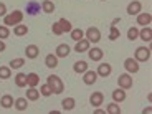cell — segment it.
I'll list each match as a JSON object with an SVG mask.
<instances>
[{
	"label": "cell",
	"mask_w": 152,
	"mask_h": 114,
	"mask_svg": "<svg viewBox=\"0 0 152 114\" xmlns=\"http://www.w3.org/2000/svg\"><path fill=\"white\" fill-rule=\"evenodd\" d=\"M40 94L45 96V98H48V96H51L53 93H51V89L48 88V84H43V86L40 88Z\"/></svg>",
	"instance_id": "d590c367"
},
{
	"label": "cell",
	"mask_w": 152,
	"mask_h": 114,
	"mask_svg": "<svg viewBox=\"0 0 152 114\" xmlns=\"http://www.w3.org/2000/svg\"><path fill=\"white\" fill-rule=\"evenodd\" d=\"M103 2H106V0H103Z\"/></svg>",
	"instance_id": "b9f144b4"
},
{
	"label": "cell",
	"mask_w": 152,
	"mask_h": 114,
	"mask_svg": "<svg viewBox=\"0 0 152 114\" xmlns=\"http://www.w3.org/2000/svg\"><path fill=\"white\" fill-rule=\"evenodd\" d=\"M75 104H76V101L73 98H66V99H63L61 106H63V109H65V111H71L73 107H75Z\"/></svg>",
	"instance_id": "f1b7e54d"
},
{
	"label": "cell",
	"mask_w": 152,
	"mask_h": 114,
	"mask_svg": "<svg viewBox=\"0 0 152 114\" xmlns=\"http://www.w3.org/2000/svg\"><path fill=\"white\" fill-rule=\"evenodd\" d=\"M124 68H126V71L129 73V75H134V73H137L139 71V63H137L134 58H126L124 60Z\"/></svg>",
	"instance_id": "8992f818"
},
{
	"label": "cell",
	"mask_w": 152,
	"mask_h": 114,
	"mask_svg": "<svg viewBox=\"0 0 152 114\" xmlns=\"http://www.w3.org/2000/svg\"><path fill=\"white\" fill-rule=\"evenodd\" d=\"M151 22H152L151 13H137V25H141V27H149Z\"/></svg>",
	"instance_id": "7c38bea8"
},
{
	"label": "cell",
	"mask_w": 152,
	"mask_h": 114,
	"mask_svg": "<svg viewBox=\"0 0 152 114\" xmlns=\"http://www.w3.org/2000/svg\"><path fill=\"white\" fill-rule=\"evenodd\" d=\"M83 81H84V84H88V86L94 84L96 81H98V73L91 71V69H86V71L83 73Z\"/></svg>",
	"instance_id": "52a82bcc"
},
{
	"label": "cell",
	"mask_w": 152,
	"mask_h": 114,
	"mask_svg": "<svg viewBox=\"0 0 152 114\" xmlns=\"http://www.w3.org/2000/svg\"><path fill=\"white\" fill-rule=\"evenodd\" d=\"M139 37H141V40H144V42H151L152 40V30L151 27H144L141 31H139Z\"/></svg>",
	"instance_id": "7402d4cb"
},
{
	"label": "cell",
	"mask_w": 152,
	"mask_h": 114,
	"mask_svg": "<svg viewBox=\"0 0 152 114\" xmlns=\"http://www.w3.org/2000/svg\"><path fill=\"white\" fill-rule=\"evenodd\" d=\"M118 84H119V88H122V89H131V88H132V84H134L132 76H131L129 73L119 75V78H118Z\"/></svg>",
	"instance_id": "3957f363"
},
{
	"label": "cell",
	"mask_w": 152,
	"mask_h": 114,
	"mask_svg": "<svg viewBox=\"0 0 152 114\" xmlns=\"http://www.w3.org/2000/svg\"><path fill=\"white\" fill-rule=\"evenodd\" d=\"M38 10H40V4H38V2H28L27 4V13H30V15H37Z\"/></svg>",
	"instance_id": "cb8c5ba5"
},
{
	"label": "cell",
	"mask_w": 152,
	"mask_h": 114,
	"mask_svg": "<svg viewBox=\"0 0 152 114\" xmlns=\"http://www.w3.org/2000/svg\"><path fill=\"white\" fill-rule=\"evenodd\" d=\"M137 38H139V30H137L136 27L129 28V30H127V40L134 42V40H137Z\"/></svg>",
	"instance_id": "e575fe53"
},
{
	"label": "cell",
	"mask_w": 152,
	"mask_h": 114,
	"mask_svg": "<svg viewBox=\"0 0 152 114\" xmlns=\"http://www.w3.org/2000/svg\"><path fill=\"white\" fill-rule=\"evenodd\" d=\"M141 10H142V4L139 2V0H132V2L127 5V13H129L131 17L141 13Z\"/></svg>",
	"instance_id": "30bf717a"
},
{
	"label": "cell",
	"mask_w": 152,
	"mask_h": 114,
	"mask_svg": "<svg viewBox=\"0 0 152 114\" xmlns=\"http://www.w3.org/2000/svg\"><path fill=\"white\" fill-rule=\"evenodd\" d=\"M13 106H15L17 111H27V107H28V99H27V98H17L15 103H13Z\"/></svg>",
	"instance_id": "d6986e66"
},
{
	"label": "cell",
	"mask_w": 152,
	"mask_h": 114,
	"mask_svg": "<svg viewBox=\"0 0 152 114\" xmlns=\"http://www.w3.org/2000/svg\"><path fill=\"white\" fill-rule=\"evenodd\" d=\"M151 111H152V109H151V107H145V109H144V111H142V113H144V114H149V113H151Z\"/></svg>",
	"instance_id": "60d3db41"
},
{
	"label": "cell",
	"mask_w": 152,
	"mask_h": 114,
	"mask_svg": "<svg viewBox=\"0 0 152 114\" xmlns=\"http://www.w3.org/2000/svg\"><path fill=\"white\" fill-rule=\"evenodd\" d=\"M69 33H71V38L75 40V42H80V40H83V37H84V31L81 30V28H73Z\"/></svg>",
	"instance_id": "83f0119b"
},
{
	"label": "cell",
	"mask_w": 152,
	"mask_h": 114,
	"mask_svg": "<svg viewBox=\"0 0 152 114\" xmlns=\"http://www.w3.org/2000/svg\"><path fill=\"white\" fill-rule=\"evenodd\" d=\"M149 58H151V50L145 48V46H139V48L136 50V55H134V60L136 61H142V63H145V61H149Z\"/></svg>",
	"instance_id": "277c9868"
},
{
	"label": "cell",
	"mask_w": 152,
	"mask_h": 114,
	"mask_svg": "<svg viewBox=\"0 0 152 114\" xmlns=\"http://www.w3.org/2000/svg\"><path fill=\"white\" fill-rule=\"evenodd\" d=\"M103 55H104L103 50L98 48V46L88 50V56H89V60H93V61H101V60H103Z\"/></svg>",
	"instance_id": "9c48e42d"
},
{
	"label": "cell",
	"mask_w": 152,
	"mask_h": 114,
	"mask_svg": "<svg viewBox=\"0 0 152 114\" xmlns=\"http://www.w3.org/2000/svg\"><path fill=\"white\" fill-rule=\"evenodd\" d=\"M103 101H104V94L101 91H96V93H93V94L89 96V104H91V106H94V107L101 106V104H103Z\"/></svg>",
	"instance_id": "ba28073f"
},
{
	"label": "cell",
	"mask_w": 152,
	"mask_h": 114,
	"mask_svg": "<svg viewBox=\"0 0 152 114\" xmlns=\"http://www.w3.org/2000/svg\"><path fill=\"white\" fill-rule=\"evenodd\" d=\"M13 33H15L17 37H23V35L28 33V27L27 25H22V23H20V25H15V27H13Z\"/></svg>",
	"instance_id": "4316f807"
},
{
	"label": "cell",
	"mask_w": 152,
	"mask_h": 114,
	"mask_svg": "<svg viewBox=\"0 0 152 114\" xmlns=\"http://www.w3.org/2000/svg\"><path fill=\"white\" fill-rule=\"evenodd\" d=\"M51 31H53V35H56V37L63 35V30H61V27H60V23H58V22L51 25Z\"/></svg>",
	"instance_id": "74e56055"
},
{
	"label": "cell",
	"mask_w": 152,
	"mask_h": 114,
	"mask_svg": "<svg viewBox=\"0 0 152 114\" xmlns=\"http://www.w3.org/2000/svg\"><path fill=\"white\" fill-rule=\"evenodd\" d=\"M69 51H71V48H69L68 45H65V43H61V45L56 46V51H55V55H56L58 58H66L69 55Z\"/></svg>",
	"instance_id": "4fadbf2b"
},
{
	"label": "cell",
	"mask_w": 152,
	"mask_h": 114,
	"mask_svg": "<svg viewBox=\"0 0 152 114\" xmlns=\"http://www.w3.org/2000/svg\"><path fill=\"white\" fill-rule=\"evenodd\" d=\"M113 99H114V103H122V101L126 99V89H122V88L114 89L113 91Z\"/></svg>",
	"instance_id": "e0dca14e"
},
{
	"label": "cell",
	"mask_w": 152,
	"mask_h": 114,
	"mask_svg": "<svg viewBox=\"0 0 152 114\" xmlns=\"http://www.w3.org/2000/svg\"><path fill=\"white\" fill-rule=\"evenodd\" d=\"M106 113L107 114H121V107L118 106V103H111V104H107Z\"/></svg>",
	"instance_id": "1f68e13d"
},
{
	"label": "cell",
	"mask_w": 152,
	"mask_h": 114,
	"mask_svg": "<svg viewBox=\"0 0 152 114\" xmlns=\"http://www.w3.org/2000/svg\"><path fill=\"white\" fill-rule=\"evenodd\" d=\"M98 76H101V78H107V76L113 73V66L109 65V63H101V65L98 66Z\"/></svg>",
	"instance_id": "8fae6325"
},
{
	"label": "cell",
	"mask_w": 152,
	"mask_h": 114,
	"mask_svg": "<svg viewBox=\"0 0 152 114\" xmlns=\"http://www.w3.org/2000/svg\"><path fill=\"white\" fill-rule=\"evenodd\" d=\"M89 45H91V43L88 42V40H80V42H76V45H75V51L76 53L88 51V50H89Z\"/></svg>",
	"instance_id": "2e32d148"
},
{
	"label": "cell",
	"mask_w": 152,
	"mask_h": 114,
	"mask_svg": "<svg viewBox=\"0 0 152 114\" xmlns=\"http://www.w3.org/2000/svg\"><path fill=\"white\" fill-rule=\"evenodd\" d=\"M121 37V31H119L118 27H114V25H111V30H109V40H118V38Z\"/></svg>",
	"instance_id": "836d02e7"
},
{
	"label": "cell",
	"mask_w": 152,
	"mask_h": 114,
	"mask_svg": "<svg viewBox=\"0 0 152 114\" xmlns=\"http://www.w3.org/2000/svg\"><path fill=\"white\" fill-rule=\"evenodd\" d=\"M86 40L89 43H98L99 40H101V31H99V28L96 27H89L86 30Z\"/></svg>",
	"instance_id": "5b68a950"
},
{
	"label": "cell",
	"mask_w": 152,
	"mask_h": 114,
	"mask_svg": "<svg viewBox=\"0 0 152 114\" xmlns=\"http://www.w3.org/2000/svg\"><path fill=\"white\" fill-rule=\"evenodd\" d=\"M15 84L18 88H25V86H27V75H25V73H18V75L15 76Z\"/></svg>",
	"instance_id": "d4e9b609"
},
{
	"label": "cell",
	"mask_w": 152,
	"mask_h": 114,
	"mask_svg": "<svg viewBox=\"0 0 152 114\" xmlns=\"http://www.w3.org/2000/svg\"><path fill=\"white\" fill-rule=\"evenodd\" d=\"M13 96H10V94H4L2 96V99H0V106L2 107H5V109H10L12 106H13Z\"/></svg>",
	"instance_id": "ac0fdd59"
},
{
	"label": "cell",
	"mask_w": 152,
	"mask_h": 114,
	"mask_svg": "<svg viewBox=\"0 0 152 114\" xmlns=\"http://www.w3.org/2000/svg\"><path fill=\"white\" fill-rule=\"evenodd\" d=\"M10 37V30H8V27H0V40H5V38Z\"/></svg>",
	"instance_id": "8d00e7d4"
},
{
	"label": "cell",
	"mask_w": 152,
	"mask_h": 114,
	"mask_svg": "<svg viewBox=\"0 0 152 114\" xmlns=\"http://www.w3.org/2000/svg\"><path fill=\"white\" fill-rule=\"evenodd\" d=\"M38 98H40V91H38L37 88L28 86V91H27V99L28 101H37Z\"/></svg>",
	"instance_id": "603a6c76"
},
{
	"label": "cell",
	"mask_w": 152,
	"mask_h": 114,
	"mask_svg": "<svg viewBox=\"0 0 152 114\" xmlns=\"http://www.w3.org/2000/svg\"><path fill=\"white\" fill-rule=\"evenodd\" d=\"M5 15H7V5L0 4V17H5Z\"/></svg>",
	"instance_id": "f35d334b"
},
{
	"label": "cell",
	"mask_w": 152,
	"mask_h": 114,
	"mask_svg": "<svg viewBox=\"0 0 152 114\" xmlns=\"http://www.w3.org/2000/svg\"><path fill=\"white\" fill-rule=\"evenodd\" d=\"M38 53H40V50H38L37 45H28L27 48H25V55H27L28 60H35V58L38 56Z\"/></svg>",
	"instance_id": "5bb4252c"
},
{
	"label": "cell",
	"mask_w": 152,
	"mask_h": 114,
	"mask_svg": "<svg viewBox=\"0 0 152 114\" xmlns=\"http://www.w3.org/2000/svg\"><path fill=\"white\" fill-rule=\"evenodd\" d=\"M38 83H40V76H38L37 73H28L27 75V86L37 88Z\"/></svg>",
	"instance_id": "9a60e30c"
},
{
	"label": "cell",
	"mask_w": 152,
	"mask_h": 114,
	"mask_svg": "<svg viewBox=\"0 0 152 114\" xmlns=\"http://www.w3.org/2000/svg\"><path fill=\"white\" fill-rule=\"evenodd\" d=\"M45 65H46V68H51V69L56 68V66H58V56H56V55H53V53L48 55V56L45 58Z\"/></svg>",
	"instance_id": "ffe728a7"
},
{
	"label": "cell",
	"mask_w": 152,
	"mask_h": 114,
	"mask_svg": "<svg viewBox=\"0 0 152 114\" xmlns=\"http://www.w3.org/2000/svg\"><path fill=\"white\" fill-rule=\"evenodd\" d=\"M25 65V58H13V60L10 61V68H13V69H18V68H22V66Z\"/></svg>",
	"instance_id": "4dcf8cb0"
},
{
	"label": "cell",
	"mask_w": 152,
	"mask_h": 114,
	"mask_svg": "<svg viewBox=\"0 0 152 114\" xmlns=\"http://www.w3.org/2000/svg\"><path fill=\"white\" fill-rule=\"evenodd\" d=\"M4 50H5V43L2 42V40H0V53H2V51H4Z\"/></svg>",
	"instance_id": "ab89813d"
},
{
	"label": "cell",
	"mask_w": 152,
	"mask_h": 114,
	"mask_svg": "<svg viewBox=\"0 0 152 114\" xmlns=\"http://www.w3.org/2000/svg\"><path fill=\"white\" fill-rule=\"evenodd\" d=\"M42 10L45 12V13H53V12H55L53 0H45V2L42 4Z\"/></svg>",
	"instance_id": "484cf974"
},
{
	"label": "cell",
	"mask_w": 152,
	"mask_h": 114,
	"mask_svg": "<svg viewBox=\"0 0 152 114\" xmlns=\"http://www.w3.org/2000/svg\"><path fill=\"white\" fill-rule=\"evenodd\" d=\"M46 84H48V88L51 89L53 94H61V93L65 91V84H63L60 76H56V75H50L46 78Z\"/></svg>",
	"instance_id": "6da1fadb"
},
{
	"label": "cell",
	"mask_w": 152,
	"mask_h": 114,
	"mask_svg": "<svg viewBox=\"0 0 152 114\" xmlns=\"http://www.w3.org/2000/svg\"><path fill=\"white\" fill-rule=\"evenodd\" d=\"M23 20V12L22 10H15L12 13H7L4 17V25L5 27H15V25H20Z\"/></svg>",
	"instance_id": "7a4b0ae2"
},
{
	"label": "cell",
	"mask_w": 152,
	"mask_h": 114,
	"mask_svg": "<svg viewBox=\"0 0 152 114\" xmlns=\"http://www.w3.org/2000/svg\"><path fill=\"white\" fill-rule=\"evenodd\" d=\"M58 23H60V27H61V30H63V33H65V31H71L73 30L71 23H69L66 18H60V20H58Z\"/></svg>",
	"instance_id": "d6a6232c"
},
{
	"label": "cell",
	"mask_w": 152,
	"mask_h": 114,
	"mask_svg": "<svg viewBox=\"0 0 152 114\" xmlns=\"http://www.w3.org/2000/svg\"><path fill=\"white\" fill-rule=\"evenodd\" d=\"M10 76H12L10 66H0V80H8Z\"/></svg>",
	"instance_id": "f546056e"
},
{
	"label": "cell",
	"mask_w": 152,
	"mask_h": 114,
	"mask_svg": "<svg viewBox=\"0 0 152 114\" xmlns=\"http://www.w3.org/2000/svg\"><path fill=\"white\" fill-rule=\"evenodd\" d=\"M73 69H75V73H78V75H83L88 69V63L86 61H76L75 65H73Z\"/></svg>",
	"instance_id": "44dd1931"
}]
</instances>
